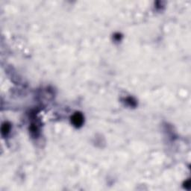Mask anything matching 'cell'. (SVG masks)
<instances>
[{
	"mask_svg": "<svg viewBox=\"0 0 191 191\" xmlns=\"http://www.w3.org/2000/svg\"><path fill=\"white\" fill-rule=\"evenodd\" d=\"M72 120H73V123L75 126H79L83 123V117H82V114H76L75 115H73Z\"/></svg>",
	"mask_w": 191,
	"mask_h": 191,
	"instance_id": "6da1fadb",
	"label": "cell"
}]
</instances>
